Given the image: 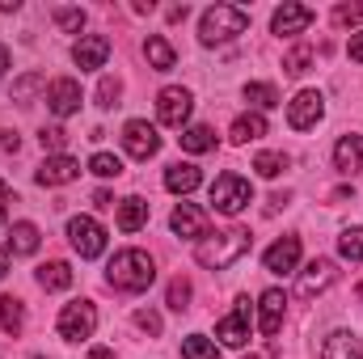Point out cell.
<instances>
[{
  "mask_svg": "<svg viewBox=\"0 0 363 359\" xmlns=\"http://www.w3.org/2000/svg\"><path fill=\"white\" fill-rule=\"evenodd\" d=\"M250 228H224V233H216V237H203L199 245H194V258H199V267H211V270H224L233 267L237 258H245L250 254Z\"/></svg>",
  "mask_w": 363,
  "mask_h": 359,
  "instance_id": "6da1fadb",
  "label": "cell"
},
{
  "mask_svg": "<svg viewBox=\"0 0 363 359\" xmlns=\"http://www.w3.org/2000/svg\"><path fill=\"white\" fill-rule=\"evenodd\" d=\"M250 30V13L237 9V4H211L203 17H199V43L203 47H216V43H233L237 34Z\"/></svg>",
  "mask_w": 363,
  "mask_h": 359,
  "instance_id": "7a4b0ae2",
  "label": "cell"
},
{
  "mask_svg": "<svg viewBox=\"0 0 363 359\" xmlns=\"http://www.w3.org/2000/svg\"><path fill=\"white\" fill-rule=\"evenodd\" d=\"M106 279L118 292H144L157 279V267H152V258L144 250H118L110 258V267H106Z\"/></svg>",
  "mask_w": 363,
  "mask_h": 359,
  "instance_id": "3957f363",
  "label": "cell"
},
{
  "mask_svg": "<svg viewBox=\"0 0 363 359\" xmlns=\"http://www.w3.org/2000/svg\"><path fill=\"white\" fill-rule=\"evenodd\" d=\"M250 203H254V186L241 174H220V178L211 182V207L220 216H241Z\"/></svg>",
  "mask_w": 363,
  "mask_h": 359,
  "instance_id": "277c9868",
  "label": "cell"
},
{
  "mask_svg": "<svg viewBox=\"0 0 363 359\" xmlns=\"http://www.w3.org/2000/svg\"><path fill=\"white\" fill-rule=\"evenodd\" d=\"M93 330H97V309L89 300H72L60 309V338L64 343H85V338H93Z\"/></svg>",
  "mask_w": 363,
  "mask_h": 359,
  "instance_id": "5b68a950",
  "label": "cell"
},
{
  "mask_svg": "<svg viewBox=\"0 0 363 359\" xmlns=\"http://www.w3.org/2000/svg\"><path fill=\"white\" fill-rule=\"evenodd\" d=\"M68 241L81 258H101L106 254V228L93 216H72L68 220Z\"/></svg>",
  "mask_w": 363,
  "mask_h": 359,
  "instance_id": "8992f818",
  "label": "cell"
},
{
  "mask_svg": "<svg viewBox=\"0 0 363 359\" xmlns=\"http://www.w3.org/2000/svg\"><path fill=\"white\" fill-rule=\"evenodd\" d=\"M123 148H127V157L148 161V157L161 153V136H157V127H152L148 118H131V123L123 127Z\"/></svg>",
  "mask_w": 363,
  "mask_h": 359,
  "instance_id": "52a82bcc",
  "label": "cell"
},
{
  "mask_svg": "<svg viewBox=\"0 0 363 359\" xmlns=\"http://www.w3.org/2000/svg\"><path fill=\"white\" fill-rule=\"evenodd\" d=\"M321 118H325V97L317 89H300L287 101V123H291L296 131H308V127H317Z\"/></svg>",
  "mask_w": 363,
  "mask_h": 359,
  "instance_id": "ba28073f",
  "label": "cell"
},
{
  "mask_svg": "<svg viewBox=\"0 0 363 359\" xmlns=\"http://www.w3.org/2000/svg\"><path fill=\"white\" fill-rule=\"evenodd\" d=\"M250 317H254V304H250V296H241L237 309H233L228 317H220L216 338H220L224 347H245V343H250Z\"/></svg>",
  "mask_w": 363,
  "mask_h": 359,
  "instance_id": "9c48e42d",
  "label": "cell"
},
{
  "mask_svg": "<svg viewBox=\"0 0 363 359\" xmlns=\"http://www.w3.org/2000/svg\"><path fill=\"white\" fill-rule=\"evenodd\" d=\"M190 110H194V97H190V89L169 85V89H161V97H157V118H161L165 127H178V131H186Z\"/></svg>",
  "mask_w": 363,
  "mask_h": 359,
  "instance_id": "30bf717a",
  "label": "cell"
},
{
  "mask_svg": "<svg viewBox=\"0 0 363 359\" xmlns=\"http://www.w3.org/2000/svg\"><path fill=\"white\" fill-rule=\"evenodd\" d=\"M47 106H51L55 118L77 114V110H81V81H72V77H55V81L47 85Z\"/></svg>",
  "mask_w": 363,
  "mask_h": 359,
  "instance_id": "8fae6325",
  "label": "cell"
},
{
  "mask_svg": "<svg viewBox=\"0 0 363 359\" xmlns=\"http://www.w3.org/2000/svg\"><path fill=\"white\" fill-rule=\"evenodd\" d=\"M106 60H110V38H106V34H81V43L72 47V64H77L81 72L106 68Z\"/></svg>",
  "mask_w": 363,
  "mask_h": 359,
  "instance_id": "7c38bea8",
  "label": "cell"
},
{
  "mask_svg": "<svg viewBox=\"0 0 363 359\" xmlns=\"http://www.w3.org/2000/svg\"><path fill=\"white\" fill-rule=\"evenodd\" d=\"M334 279H338V267H334L330 258H317V263H308V270H300V283H296V296H304V300H313V296H321L325 287H334Z\"/></svg>",
  "mask_w": 363,
  "mask_h": 359,
  "instance_id": "4fadbf2b",
  "label": "cell"
},
{
  "mask_svg": "<svg viewBox=\"0 0 363 359\" xmlns=\"http://www.w3.org/2000/svg\"><path fill=\"white\" fill-rule=\"evenodd\" d=\"M254 309H258V330H262L267 338H274L279 326H283V313H287V296H283L279 287H267Z\"/></svg>",
  "mask_w": 363,
  "mask_h": 359,
  "instance_id": "5bb4252c",
  "label": "cell"
},
{
  "mask_svg": "<svg viewBox=\"0 0 363 359\" xmlns=\"http://www.w3.org/2000/svg\"><path fill=\"white\" fill-rule=\"evenodd\" d=\"M308 26H313V9L308 4H283V9H274V17H271V30L279 38H296Z\"/></svg>",
  "mask_w": 363,
  "mask_h": 359,
  "instance_id": "9a60e30c",
  "label": "cell"
},
{
  "mask_svg": "<svg viewBox=\"0 0 363 359\" xmlns=\"http://www.w3.org/2000/svg\"><path fill=\"white\" fill-rule=\"evenodd\" d=\"M38 186H68V182L81 178V161L77 157H68V153H60V157H47L43 165H38Z\"/></svg>",
  "mask_w": 363,
  "mask_h": 359,
  "instance_id": "2e32d148",
  "label": "cell"
},
{
  "mask_svg": "<svg viewBox=\"0 0 363 359\" xmlns=\"http://www.w3.org/2000/svg\"><path fill=\"white\" fill-rule=\"evenodd\" d=\"M262 267L271 270V275H291V270L300 267V237H283V241H274L271 250L262 254Z\"/></svg>",
  "mask_w": 363,
  "mask_h": 359,
  "instance_id": "e0dca14e",
  "label": "cell"
},
{
  "mask_svg": "<svg viewBox=\"0 0 363 359\" xmlns=\"http://www.w3.org/2000/svg\"><path fill=\"white\" fill-rule=\"evenodd\" d=\"M169 228H174L178 237H194V241H203V237H207V211L194 207V203H178L174 216H169Z\"/></svg>",
  "mask_w": 363,
  "mask_h": 359,
  "instance_id": "ac0fdd59",
  "label": "cell"
},
{
  "mask_svg": "<svg viewBox=\"0 0 363 359\" xmlns=\"http://www.w3.org/2000/svg\"><path fill=\"white\" fill-rule=\"evenodd\" d=\"M38 224H30V220H17L13 228H9V241H4V250L13 254V258H30L34 250H38Z\"/></svg>",
  "mask_w": 363,
  "mask_h": 359,
  "instance_id": "d6986e66",
  "label": "cell"
},
{
  "mask_svg": "<svg viewBox=\"0 0 363 359\" xmlns=\"http://www.w3.org/2000/svg\"><path fill=\"white\" fill-rule=\"evenodd\" d=\"M321 359H363V343L351 330H334L321 347Z\"/></svg>",
  "mask_w": 363,
  "mask_h": 359,
  "instance_id": "ffe728a7",
  "label": "cell"
},
{
  "mask_svg": "<svg viewBox=\"0 0 363 359\" xmlns=\"http://www.w3.org/2000/svg\"><path fill=\"white\" fill-rule=\"evenodd\" d=\"M334 165L342 174H359L363 170V136H342L334 144Z\"/></svg>",
  "mask_w": 363,
  "mask_h": 359,
  "instance_id": "44dd1931",
  "label": "cell"
},
{
  "mask_svg": "<svg viewBox=\"0 0 363 359\" xmlns=\"http://www.w3.org/2000/svg\"><path fill=\"white\" fill-rule=\"evenodd\" d=\"M199 182H203V170L190 165V161H178V165L165 170V190H174V194H190V190H199Z\"/></svg>",
  "mask_w": 363,
  "mask_h": 359,
  "instance_id": "7402d4cb",
  "label": "cell"
},
{
  "mask_svg": "<svg viewBox=\"0 0 363 359\" xmlns=\"http://www.w3.org/2000/svg\"><path fill=\"white\" fill-rule=\"evenodd\" d=\"M144 224H148V199H140V194L123 199L118 203V228L123 233H140Z\"/></svg>",
  "mask_w": 363,
  "mask_h": 359,
  "instance_id": "603a6c76",
  "label": "cell"
},
{
  "mask_svg": "<svg viewBox=\"0 0 363 359\" xmlns=\"http://www.w3.org/2000/svg\"><path fill=\"white\" fill-rule=\"evenodd\" d=\"M267 136V118L254 110V114H241L237 123H233V131H228V140L233 144H254V140H262Z\"/></svg>",
  "mask_w": 363,
  "mask_h": 359,
  "instance_id": "cb8c5ba5",
  "label": "cell"
},
{
  "mask_svg": "<svg viewBox=\"0 0 363 359\" xmlns=\"http://www.w3.org/2000/svg\"><path fill=\"white\" fill-rule=\"evenodd\" d=\"M144 55H148V64H152L157 72H169V68L178 64V51H174L169 38H161V34H152V38L144 43Z\"/></svg>",
  "mask_w": 363,
  "mask_h": 359,
  "instance_id": "d4e9b609",
  "label": "cell"
},
{
  "mask_svg": "<svg viewBox=\"0 0 363 359\" xmlns=\"http://www.w3.org/2000/svg\"><path fill=\"white\" fill-rule=\"evenodd\" d=\"M38 283H43L47 292H68V287H72V267H68V263H43V267H38Z\"/></svg>",
  "mask_w": 363,
  "mask_h": 359,
  "instance_id": "484cf974",
  "label": "cell"
},
{
  "mask_svg": "<svg viewBox=\"0 0 363 359\" xmlns=\"http://www.w3.org/2000/svg\"><path fill=\"white\" fill-rule=\"evenodd\" d=\"M178 140H182V148H186V153H194V157H199V153H211V148H216V131H211V127H203V123L186 127Z\"/></svg>",
  "mask_w": 363,
  "mask_h": 359,
  "instance_id": "4316f807",
  "label": "cell"
},
{
  "mask_svg": "<svg viewBox=\"0 0 363 359\" xmlns=\"http://www.w3.org/2000/svg\"><path fill=\"white\" fill-rule=\"evenodd\" d=\"M21 321H26L21 300H17V296H0V330H4V334H17Z\"/></svg>",
  "mask_w": 363,
  "mask_h": 359,
  "instance_id": "83f0119b",
  "label": "cell"
},
{
  "mask_svg": "<svg viewBox=\"0 0 363 359\" xmlns=\"http://www.w3.org/2000/svg\"><path fill=\"white\" fill-rule=\"evenodd\" d=\"M182 359H220V351L207 334H190V338H182Z\"/></svg>",
  "mask_w": 363,
  "mask_h": 359,
  "instance_id": "f1b7e54d",
  "label": "cell"
},
{
  "mask_svg": "<svg viewBox=\"0 0 363 359\" xmlns=\"http://www.w3.org/2000/svg\"><path fill=\"white\" fill-rule=\"evenodd\" d=\"M245 101L258 106V110H271V106H279V89L267 85V81H250V85H245Z\"/></svg>",
  "mask_w": 363,
  "mask_h": 359,
  "instance_id": "f546056e",
  "label": "cell"
},
{
  "mask_svg": "<svg viewBox=\"0 0 363 359\" xmlns=\"http://www.w3.org/2000/svg\"><path fill=\"white\" fill-rule=\"evenodd\" d=\"M51 17H55V26H60V30H68V34H81V30H85V9L55 4V9H51Z\"/></svg>",
  "mask_w": 363,
  "mask_h": 359,
  "instance_id": "4dcf8cb0",
  "label": "cell"
},
{
  "mask_svg": "<svg viewBox=\"0 0 363 359\" xmlns=\"http://www.w3.org/2000/svg\"><path fill=\"white\" fill-rule=\"evenodd\" d=\"M338 254H342L347 263H363V228H347V233L338 237Z\"/></svg>",
  "mask_w": 363,
  "mask_h": 359,
  "instance_id": "1f68e13d",
  "label": "cell"
},
{
  "mask_svg": "<svg viewBox=\"0 0 363 359\" xmlns=\"http://www.w3.org/2000/svg\"><path fill=\"white\" fill-rule=\"evenodd\" d=\"M254 170H258L262 178H279V174L287 170V157H283V153H258V157H254Z\"/></svg>",
  "mask_w": 363,
  "mask_h": 359,
  "instance_id": "d6a6232c",
  "label": "cell"
},
{
  "mask_svg": "<svg viewBox=\"0 0 363 359\" xmlns=\"http://www.w3.org/2000/svg\"><path fill=\"white\" fill-rule=\"evenodd\" d=\"M89 170L97 174V178H118V174H123V161H118L114 153H93Z\"/></svg>",
  "mask_w": 363,
  "mask_h": 359,
  "instance_id": "836d02e7",
  "label": "cell"
},
{
  "mask_svg": "<svg viewBox=\"0 0 363 359\" xmlns=\"http://www.w3.org/2000/svg\"><path fill=\"white\" fill-rule=\"evenodd\" d=\"M38 140H43L47 157H60V153H64V144H68V131H64V127H43V131H38Z\"/></svg>",
  "mask_w": 363,
  "mask_h": 359,
  "instance_id": "e575fe53",
  "label": "cell"
},
{
  "mask_svg": "<svg viewBox=\"0 0 363 359\" xmlns=\"http://www.w3.org/2000/svg\"><path fill=\"white\" fill-rule=\"evenodd\" d=\"M308 64H313V51H308V47H296V51L283 60V72H287V77H300V72H308Z\"/></svg>",
  "mask_w": 363,
  "mask_h": 359,
  "instance_id": "d590c367",
  "label": "cell"
},
{
  "mask_svg": "<svg viewBox=\"0 0 363 359\" xmlns=\"http://www.w3.org/2000/svg\"><path fill=\"white\" fill-rule=\"evenodd\" d=\"M118 93H123V85H118L114 77H101V85H97V106H101V110L118 106Z\"/></svg>",
  "mask_w": 363,
  "mask_h": 359,
  "instance_id": "8d00e7d4",
  "label": "cell"
},
{
  "mask_svg": "<svg viewBox=\"0 0 363 359\" xmlns=\"http://www.w3.org/2000/svg\"><path fill=\"white\" fill-rule=\"evenodd\" d=\"M334 26H363V4H338Z\"/></svg>",
  "mask_w": 363,
  "mask_h": 359,
  "instance_id": "74e56055",
  "label": "cell"
},
{
  "mask_svg": "<svg viewBox=\"0 0 363 359\" xmlns=\"http://www.w3.org/2000/svg\"><path fill=\"white\" fill-rule=\"evenodd\" d=\"M186 304H190V283H186V279H174V283H169V309H186Z\"/></svg>",
  "mask_w": 363,
  "mask_h": 359,
  "instance_id": "f35d334b",
  "label": "cell"
},
{
  "mask_svg": "<svg viewBox=\"0 0 363 359\" xmlns=\"http://www.w3.org/2000/svg\"><path fill=\"white\" fill-rule=\"evenodd\" d=\"M43 85H47V81H43L38 72H30V77H21V81L13 85V97H30V93H34V89H43Z\"/></svg>",
  "mask_w": 363,
  "mask_h": 359,
  "instance_id": "ab89813d",
  "label": "cell"
},
{
  "mask_svg": "<svg viewBox=\"0 0 363 359\" xmlns=\"http://www.w3.org/2000/svg\"><path fill=\"white\" fill-rule=\"evenodd\" d=\"M135 326H140V330H148V334H161V313L140 309V313H135Z\"/></svg>",
  "mask_w": 363,
  "mask_h": 359,
  "instance_id": "60d3db41",
  "label": "cell"
},
{
  "mask_svg": "<svg viewBox=\"0 0 363 359\" xmlns=\"http://www.w3.org/2000/svg\"><path fill=\"white\" fill-rule=\"evenodd\" d=\"M347 51H351V60H355V64H363V30H359V34H351Z\"/></svg>",
  "mask_w": 363,
  "mask_h": 359,
  "instance_id": "b9f144b4",
  "label": "cell"
},
{
  "mask_svg": "<svg viewBox=\"0 0 363 359\" xmlns=\"http://www.w3.org/2000/svg\"><path fill=\"white\" fill-rule=\"evenodd\" d=\"M89 359H118V355H114L110 347H93V351H89Z\"/></svg>",
  "mask_w": 363,
  "mask_h": 359,
  "instance_id": "7bdbcfd3",
  "label": "cell"
},
{
  "mask_svg": "<svg viewBox=\"0 0 363 359\" xmlns=\"http://www.w3.org/2000/svg\"><path fill=\"white\" fill-rule=\"evenodd\" d=\"M93 203H97V207H114V199H110L106 190H97V194H93Z\"/></svg>",
  "mask_w": 363,
  "mask_h": 359,
  "instance_id": "ee69618b",
  "label": "cell"
},
{
  "mask_svg": "<svg viewBox=\"0 0 363 359\" xmlns=\"http://www.w3.org/2000/svg\"><path fill=\"white\" fill-rule=\"evenodd\" d=\"M4 72H9V51L0 47V81H4Z\"/></svg>",
  "mask_w": 363,
  "mask_h": 359,
  "instance_id": "f6af8a7d",
  "label": "cell"
},
{
  "mask_svg": "<svg viewBox=\"0 0 363 359\" xmlns=\"http://www.w3.org/2000/svg\"><path fill=\"white\" fill-rule=\"evenodd\" d=\"M4 275H9V254L0 250V279H4Z\"/></svg>",
  "mask_w": 363,
  "mask_h": 359,
  "instance_id": "bcb514c9",
  "label": "cell"
},
{
  "mask_svg": "<svg viewBox=\"0 0 363 359\" xmlns=\"http://www.w3.org/2000/svg\"><path fill=\"white\" fill-rule=\"evenodd\" d=\"M9 194H13V190H9V182L0 178V203H4V199H9Z\"/></svg>",
  "mask_w": 363,
  "mask_h": 359,
  "instance_id": "7dc6e473",
  "label": "cell"
},
{
  "mask_svg": "<svg viewBox=\"0 0 363 359\" xmlns=\"http://www.w3.org/2000/svg\"><path fill=\"white\" fill-rule=\"evenodd\" d=\"M4 220H9V216H4V203H0V224H4Z\"/></svg>",
  "mask_w": 363,
  "mask_h": 359,
  "instance_id": "c3c4849f",
  "label": "cell"
},
{
  "mask_svg": "<svg viewBox=\"0 0 363 359\" xmlns=\"http://www.w3.org/2000/svg\"><path fill=\"white\" fill-rule=\"evenodd\" d=\"M245 359H262V355H245Z\"/></svg>",
  "mask_w": 363,
  "mask_h": 359,
  "instance_id": "681fc988",
  "label": "cell"
},
{
  "mask_svg": "<svg viewBox=\"0 0 363 359\" xmlns=\"http://www.w3.org/2000/svg\"><path fill=\"white\" fill-rule=\"evenodd\" d=\"M359 300H363V283H359Z\"/></svg>",
  "mask_w": 363,
  "mask_h": 359,
  "instance_id": "f907efd6",
  "label": "cell"
}]
</instances>
